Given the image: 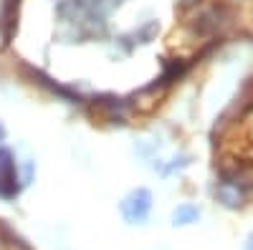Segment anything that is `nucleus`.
Returning <instances> with one entry per match:
<instances>
[{"instance_id":"423d86ee","label":"nucleus","mask_w":253,"mask_h":250,"mask_svg":"<svg viewBox=\"0 0 253 250\" xmlns=\"http://www.w3.org/2000/svg\"><path fill=\"white\" fill-rule=\"evenodd\" d=\"M23 250H28V248H23Z\"/></svg>"},{"instance_id":"39448f33","label":"nucleus","mask_w":253,"mask_h":250,"mask_svg":"<svg viewBox=\"0 0 253 250\" xmlns=\"http://www.w3.org/2000/svg\"><path fill=\"white\" fill-rule=\"evenodd\" d=\"M0 139H3V129H0Z\"/></svg>"},{"instance_id":"20e7f679","label":"nucleus","mask_w":253,"mask_h":250,"mask_svg":"<svg viewBox=\"0 0 253 250\" xmlns=\"http://www.w3.org/2000/svg\"><path fill=\"white\" fill-rule=\"evenodd\" d=\"M246 250H253V235L248 238V245H246Z\"/></svg>"},{"instance_id":"f03ea898","label":"nucleus","mask_w":253,"mask_h":250,"mask_svg":"<svg viewBox=\"0 0 253 250\" xmlns=\"http://www.w3.org/2000/svg\"><path fill=\"white\" fill-rule=\"evenodd\" d=\"M150 207H152V197L147 190H137L134 195H129L124 200L122 205V213L126 220H132V222H139L147 217V213H150Z\"/></svg>"},{"instance_id":"f257e3e1","label":"nucleus","mask_w":253,"mask_h":250,"mask_svg":"<svg viewBox=\"0 0 253 250\" xmlns=\"http://www.w3.org/2000/svg\"><path fill=\"white\" fill-rule=\"evenodd\" d=\"M18 195V172L15 162L8 149H0V197H15Z\"/></svg>"},{"instance_id":"7ed1b4c3","label":"nucleus","mask_w":253,"mask_h":250,"mask_svg":"<svg viewBox=\"0 0 253 250\" xmlns=\"http://www.w3.org/2000/svg\"><path fill=\"white\" fill-rule=\"evenodd\" d=\"M198 207H190V205H185V207H180V210L175 213V222L177 225H187V222H195L198 220Z\"/></svg>"}]
</instances>
